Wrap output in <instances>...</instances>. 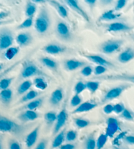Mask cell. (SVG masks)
I'll list each match as a JSON object with an SVG mask.
<instances>
[{
    "mask_svg": "<svg viewBox=\"0 0 134 149\" xmlns=\"http://www.w3.org/2000/svg\"><path fill=\"white\" fill-rule=\"evenodd\" d=\"M66 140V130H61L57 134L55 135V137L54 138L52 146L53 148H59L62 145L64 141Z\"/></svg>",
    "mask_w": 134,
    "mask_h": 149,
    "instance_id": "cell-25",
    "label": "cell"
},
{
    "mask_svg": "<svg viewBox=\"0 0 134 149\" xmlns=\"http://www.w3.org/2000/svg\"><path fill=\"white\" fill-rule=\"evenodd\" d=\"M12 80H13V78H6L1 79L0 80V90L1 91L3 90V89L9 88Z\"/></svg>",
    "mask_w": 134,
    "mask_h": 149,
    "instance_id": "cell-39",
    "label": "cell"
},
{
    "mask_svg": "<svg viewBox=\"0 0 134 149\" xmlns=\"http://www.w3.org/2000/svg\"><path fill=\"white\" fill-rule=\"evenodd\" d=\"M85 84L86 89L92 93H95L99 89L100 86L99 82L97 81H88L85 83Z\"/></svg>",
    "mask_w": 134,
    "mask_h": 149,
    "instance_id": "cell-37",
    "label": "cell"
},
{
    "mask_svg": "<svg viewBox=\"0 0 134 149\" xmlns=\"http://www.w3.org/2000/svg\"><path fill=\"white\" fill-rule=\"evenodd\" d=\"M82 102V99L79 95L75 94L72 97L70 101V106L76 108Z\"/></svg>",
    "mask_w": 134,
    "mask_h": 149,
    "instance_id": "cell-43",
    "label": "cell"
},
{
    "mask_svg": "<svg viewBox=\"0 0 134 149\" xmlns=\"http://www.w3.org/2000/svg\"><path fill=\"white\" fill-rule=\"evenodd\" d=\"M3 68V64L0 63V71H1Z\"/></svg>",
    "mask_w": 134,
    "mask_h": 149,
    "instance_id": "cell-60",
    "label": "cell"
},
{
    "mask_svg": "<svg viewBox=\"0 0 134 149\" xmlns=\"http://www.w3.org/2000/svg\"><path fill=\"white\" fill-rule=\"evenodd\" d=\"M68 120V113L66 107H64L60 112L57 114V118L55 123V127H54L53 134L56 135L57 133L62 130V128L66 125V122Z\"/></svg>",
    "mask_w": 134,
    "mask_h": 149,
    "instance_id": "cell-8",
    "label": "cell"
},
{
    "mask_svg": "<svg viewBox=\"0 0 134 149\" xmlns=\"http://www.w3.org/2000/svg\"><path fill=\"white\" fill-rule=\"evenodd\" d=\"M126 108L124 107V105L122 102L115 104L113 105V112H115V114H120Z\"/></svg>",
    "mask_w": 134,
    "mask_h": 149,
    "instance_id": "cell-45",
    "label": "cell"
},
{
    "mask_svg": "<svg viewBox=\"0 0 134 149\" xmlns=\"http://www.w3.org/2000/svg\"><path fill=\"white\" fill-rule=\"evenodd\" d=\"M32 85V81L29 80V79H27V80L22 82L17 88V94L19 95H22L25 94L26 92L30 90Z\"/></svg>",
    "mask_w": 134,
    "mask_h": 149,
    "instance_id": "cell-28",
    "label": "cell"
},
{
    "mask_svg": "<svg viewBox=\"0 0 134 149\" xmlns=\"http://www.w3.org/2000/svg\"><path fill=\"white\" fill-rule=\"evenodd\" d=\"M78 137V133L76 131L69 130L66 133V140L68 142H73L75 141Z\"/></svg>",
    "mask_w": 134,
    "mask_h": 149,
    "instance_id": "cell-41",
    "label": "cell"
},
{
    "mask_svg": "<svg viewBox=\"0 0 134 149\" xmlns=\"http://www.w3.org/2000/svg\"><path fill=\"white\" fill-rule=\"evenodd\" d=\"M40 62L42 63L46 67L50 69V70H57L58 67V65L57 62H56L55 60L50 58L49 57H47V56H43L39 59Z\"/></svg>",
    "mask_w": 134,
    "mask_h": 149,
    "instance_id": "cell-27",
    "label": "cell"
},
{
    "mask_svg": "<svg viewBox=\"0 0 134 149\" xmlns=\"http://www.w3.org/2000/svg\"><path fill=\"white\" fill-rule=\"evenodd\" d=\"M115 149H119V148H117V147H115Z\"/></svg>",
    "mask_w": 134,
    "mask_h": 149,
    "instance_id": "cell-61",
    "label": "cell"
},
{
    "mask_svg": "<svg viewBox=\"0 0 134 149\" xmlns=\"http://www.w3.org/2000/svg\"><path fill=\"white\" fill-rule=\"evenodd\" d=\"M19 52V48L17 47H10L4 51L3 57L6 60H12Z\"/></svg>",
    "mask_w": 134,
    "mask_h": 149,
    "instance_id": "cell-31",
    "label": "cell"
},
{
    "mask_svg": "<svg viewBox=\"0 0 134 149\" xmlns=\"http://www.w3.org/2000/svg\"><path fill=\"white\" fill-rule=\"evenodd\" d=\"M86 63L83 61L76 60V59H68L64 61V66L66 70L68 71H74L77 69L82 68L86 66Z\"/></svg>",
    "mask_w": 134,
    "mask_h": 149,
    "instance_id": "cell-15",
    "label": "cell"
},
{
    "mask_svg": "<svg viewBox=\"0 0 134 149\" xmlns=\"http://www.w3.org/2000/svg\"><path fill=\"white\" fill-rule=\"evenodd\" d=\"M56 31L57 34L63 39H68L70 37V30L68 24L63 21L59 22L56 25Z\"/></svg>",
    "mask_w": 134,
    "mask_h": 149,
    "instance_id": "cell-17",
    "label": "cell"
},
{
    "mask_svg": "<svg viewBox=\"0 0 134 149\" xmlns=\"http://www.w3.org/2000/svg\"><path fill=\"white\" fill-rule=\"evenodd\" d=\"M56 118H57V113L55 111H48L44 114V120L48 125L55 124Z\"/></svg>",
    "mask_w": 134,
    "mask_h": 149,
    "instance_id": "cell-33",
    "label": "cell"
},
{
    "mask_svg": "<svg viewBox=\"0 0 134 149\" xmlns=\"http://www.w3.org/2000/svg\"><path fill=\"white\" fill-rule=\"evenodd\" d=\"M85 58H86L88 60L94 63L97 65L104 66L106 68H113L115 67V65L110 61H107V59L102 57V56L97 55H84Z\"/></svg>",
    "mask_w": 134,
    "mask_h": 149,
    "instance_id": "cell-12",
    "label": "cell"
},
{
    "mask_svg": "<svg viewBox=\"0 0 134 149\" xmlns=\"http://www.w3.org/2000/svg\"><path fill=\"white\" fill-rule=\"evenodd\" d=\"M76 145L73 143H66L64 145H61L59 149H75Z\"/></svg>",
    "mask_w": 134,
    "mask_h": 149,
    "instance_id": "cell-51",
    "label": "cell"
},
{
    "mask_svg": "<svg viewBox=\"0 0 134 149\" xmlns=\"http://www.w3.org/2000/svg\"><path fill=\"white\" fill-rule=\"evenodd\" d=\"M64 99V92L61 88L56 89L52 94L50 95L49 98L50 104L54 107H58L60 105L61 102Z\"/></svg>",
    "mask_w": 134,
    "mask_h": 149,
    "instance_id": "cell-16",
    "label": "cell"
},
{
    "mask_svg": "<svg viewBox=\"0 0 134 149\" xmlns=\"http://www.w3.org/2000/svg\"><path fill=\"white\" fill-rule=\"evenodd\" d=\"M94 72V69L90 65H86L82 68L81 70V74L85 77H88L91 76Z\"/></svg>",
    "mask_w": 134,
    "mask_h": 149,
    "instance_id": "cell-42",
    "label": "cell"
},
{
    "mask_svg": "<svg viewBox=\"0 0 134 149\" xmlns=\"http://www.w3.org/2000/svg\"><path fill=\"white\" fill-rule=\"evenodd\" d=\"M16 42L20 47H25L32 42V36L28 32H21L17 36Z\"/></svg>",
    "mask_w": 134,
    "mask_h": 149,
    "instance_id": "cell-20",
    "label": "cell"
},
{
    "mask_svg": "<svg viewBox=\"0 0 134 149\" xmlns=\"http://www.w3.org/2000/svg\"><path fill=\"white\" fill-rule=\"evenodd\" d=\"M50 25L49 13L47 9L42 7L39 10L34 24L35 29L39 34H43L48 31Z\"/></svg>",
    "mask_w": 134,
    "mask_h": 149,
    "instance_id": "cell-2",
    "label": "cell"
},
{
    "mask_svg": "<svg viewBox=\"0 0 134 149\" xmlns=\"http://www.w3.org/2000/svg\"><path fill=\"white\" fill-rule=\"evenodd\" d=\"M96 140L95 139L94 134H90L84 142L85 149H96Z\"/></svg>",
    "mask_w": 134,
    "mask_h": 149,
    "instance_id": "cell-34",
    "label": "cell"
},
{
    "mask_svg": "<svg viewBox=\"0 0 134 149\" xmlns=\"http://www.w3.org/2000/svg\"><path fill=\"white\" fill-rule=\"evenodd\" d=\"M39 117V113L36 112V110H24L17 116V118L20 122L24 124L32 122L37 120Z\"/></svg>",
    "mask_w": 134,
    "mask_h": 149,
    "instance_id": "cell-10",
    "label": "cell"
},
{
    "mask_svg": "<svg viewBox=\"0 0 134 149\" xmlns=\"http://www.w3.org/2000/svg\"><path fill=\"white\" fill-rule=\"evenodd\" d=\"M120 117L127 120H132L133 116L130 110L125 109L123 110L122 112L120 114Z\"/></svg>",
    "mask_w": 134,
    "mask_h": 149,
    "instance_id": "cell-47",
    "label": "cell"
},
{
    "mask_svg": "<svg viewBox=\"0 0 134 149\" xmlns=\"http://www.w3.org/2000/svg\"><path fill=\"white\" fill-rule=\"evenodd\" d=\"M13 42V34L9 28H3L0 30V54L11 47Z\"/></svg>",
    "mask_w": 134,
    "mask_h": 149,
    "instance_id": "cell-3",
    "label": "cell"
},
{
    "mask_svg": "<svg viewBox=\"0 0 134 149\" xmlns=\"http://www.w3.org/2000/svg\"><path fill=\"white\" fill-rule=\"evenodd\" d=\"M39 96V92L35 90H30L26 92L25 94L23 95L21 99L20 100V103H26L30 101L37 98Z\"/></svg>",
    "mask_w": 134,
    "mask_h": 149,
    "instance_id": "cell-29",
    "label": "cell"
},
{
    "mask_svg": "<svg viewBox=\"0 0 134 149\" xmlns=\"http://www.w3.org/2000/svg\"><path fill=\"white\" fill-rule=\"evenodd\" d=\"M48 145V141L45 139H41L39 142L38 143L37 146H35V149H47Z\"/></svg>",
    "mask_w": 134,
    "mask_h": 149,
    "instance_id": "cell-49",
    "label": "cell"
},
{
    "mask_svg": "<svg viewBox=\"0 0 134 149\" xmlns=\"http://www.w3.org/2000/svg\"><path fill=\"white\" fill-rule=\"evenodd\" d=\"M48 3H49L51 6L55 7V9L58 11L60 16L63 18L68 17V11L63 5H61L60 2L56 0H48Z\"/></svg>",
    "mask_w": 134,
    "mask_h": 149,
    "instance_id": "cell-23",
    "label": "cell"
},
{
    "mask_svg": "<svg viewBox=\"0 0 134 149\" xmlns=\"http://www.w3.org/2000/svg\"><path fill=\"white\" fill-rule=\"evenodd\" d=\"M43 50L50 55H58V54L64 53L66 51V48L60 45L51 43V44L45 46Z\"/></svg>",
    "mask_w": 134,
    "mask_h": 149,
    "instance_id": "cell-19",
    "label": "cell"
},
{
    "mask_svg": "<svg viewBox=\"0 0 134 149\" xmlns=\"http://www.w3.org/2000/svg\"><path fill=\"white\" fill-rule=\"evenodd\" d=\"M33 84L34 85L36 88L42 91L45 90V89H46L48 87L47 82L42 76L36 77L33 79Z\"/></svg>",
    "mask_w": 134,
    "mask_h": 149,
    "instance_id": "cell-30",
    "label": "cell"
},
{
    "mask_svg": "<svg viewBox=\"0 0 134 149\" xmlns=\"http://www.w3.org/2000/svg\"><path fill=\"white\" fill-rule=\"evenodd\" d=\"M130 87V85L129 84H122L110 89L103 97L102 99V103H107L108 102L118 98L123 93L124 91H126Z\"/></svg>",
    "mask_w": 134,
    "mask_h": 149,
    "instance_id": "cell-4",
    "label": "cell"
},
{
    "mask_svg": "<svg viewBox=\"0 0 134 149\" xmlns=\"http://www.w3.org/2000/svg\"><path fill=\"white\" fill-rule=\"evenodd\" d=\"M33 17H27L26 19H25L21 24L17 26V29L22 30L26 29V28H30L33 24Z\"/></svg>",
    "mask_w": 134,
    "mask_h": 149,
    "instance_id": "cell-38",
    "label": "cell"
},
{
    "mask_svg": "<svg viewBox=\"0 0 134 149\" xmlns=\"http://www.w3.org/2000/svg\"><path fill=\"white\" fill-rule=\"evenodd\" d=\"M85 89H86V84L82 81L77 82L74 87L75 93V94L77 95H80L81 93H82Z\"/></svg>",
    "mask_w": 134,
    "mask_h": 149,
    "instance_id": "cell-40",
    "label": "cell"
},
{
    "mask_svg": "<svg viewBox=\"0 0 134 149\" xmlns=\"http://www.w3.org/2000/svg\"><path fill=\"white\" fill-rule=\"evenodd\" d=\"M40 127L41 125H38L27 135L25 139V143L28 148H32L37 142L39 134Z\"/></svg>",
    "mask_w": 134,
    "mask_h": 149,
    "instance_id": "cell-13",
    "label": "cell"
},
{
    "mask_svg": "<svg viewBox=\"0 0 134 149\" xmlns=\"http://www.w3.org/2000/svg\"><path fill=\"white\" fill-rule=\"evenodd\" d=\"M73 122L76 126L79 128V129H82V128L86 127L90 124V122L89 120L84 119V118H75L73 119Z\"/></svg>",
    "mask_w": 134,
    "mask_h": 149,
    "instance_id": "cell-36",
    "label": "cell"
},
{
    "mask_svg": "<svg viewBox=\"0 0 134 149\" xmlns=\"http://www.w3.org/2000/svg\"><path fill=\"white\" fill-rule=\"evenodd\" d=\"M9 149H22V146L19 141L12 139L9 143Z\"/></svg>",
    "mask_w": 134,
    "mask_h": 149,
    "instance_id": "cell-48",
    "label": "cell"
},
{
    "mask_svg": "<svg viewBox=\"0 0 134 149\" xmlns=\"http://www.w3.org/2000/svg\"><path fill=\"white\" fill-rule=\"evenodd\" d=\"M84 1L85 3L88 5L89 6L93 7L95 6V4H96L97 0H84Z\"/></svg>",
    "mask_w": 134,
    "mask_h": 149,
    "instance_id": "cell-53",
    "label": "cell"
},
{
    "mask_svg": "<svg viewBox=\"0 0 134 149\" xmlns=\"http://www.w3.org/2000/svg\"><path fill=\"white\" fill-rule=\"evenodd\" d=\"M113 0H100V2L103 6H107L110 3H111Z\"/></svg>",
    "mask_w": 134,
    "mask_h": 149,
    "instance_id": "cell-55",
    "label": "cell"
},
{
    "mask_svg": "<svg viewBox=\"0 0 134 149\" xmlns=\"http://www.w3.org/2000/svg\"><path fill=\"white\" fill-rule=\"evenodd\" d=\"M0 149H3V137L0 135Z\"/></svg>",
    "mask_w": 134,
    "mask_h": 149,
    "instance_id": "cell-57",
    "label": "cell"
},
{
    "mask_svg": "<svg viewBox=\"0 0 134 149\" xmlns=\"http://www.w3.org/2000/svg\"><path fill=\"white\" fill-rule=\"evenodd\" d=\"M133 118H134V115H133Z\"/></svg>",
    "mask_w": 134,
    "mask_h": 149,
    "instance_id": "cell-62",
    "label": "cell"
},
{
    "mask_svg": "<svg viewBox=\"0 0 134 149\" xmlns=\"http://www.w3.org/2000/svg\"><path fill=\"white\" fill-rule=\"evenodd\" d=\"M12 91L11 89H6L0 91V101L5 105H8L12 101Z\"/></svg>",
    "mask_w": 134,
    "mask_h": 149,
    "instance_id": "cell-24",
    "label": "cell"
},
{
    "mask_svg": "<svg viewBox=\"0 0 134 149\" xmlns=\"http://www.w3.org/2000/svg\"><path fill=\"white\" fill-rule=\"evenodd\" d=\"M108 137L105 133H102L97 139L96 149H103L107 142Z\"/></svg>",
    "mask_w": 134,
    "mask_h": 149,
    "instance_id": "cell-35",
    "label": "cell"
},
{
    "mask_svg": "<svg viewBox=\"0 0 134 149\" xmlns=\"http://www.w3.org/2000/svg\"><path fill=\"white\" fill-rule=\"evenodd\" d=\"M97 107V104L94 102L86 101L84 102H81L78 107H77L75 109L72 111V114H81V113L89 112L92 110L96 109Z\"/></svg>",
    "mask_w": 134,
    "mask_h": 149,
    "instance_id": "cell-14",
    "label": "cell"
},
{
    "mask_svg": "<svg viewBox=\"0 0 134 149\" xmlns=\"http://www.w3.org/2000/svg\"><path fill=\"white\" fill-rule=\"evenodd\" d=\"M133 27L122 22H113L106 26V30L109 32H130Z\"/></svg>",
    "mask_w": 134,
    "mask_h": 149,
    "instance_id": "cell-9",
    "label": "cell"
},
{
    "mask_svg": "<svg viewBox=\"0 0 134 149\" xmlns=\"http://www.w3.org/2000/svg\"><path fill=\"white\" fill-rule=\"evenodd\" d=\"M9 13L8 12H5V11H1L0 12V20L4 19L5 18L9 16Z\"/></svg>",
    "mask_w": 134,
    "mask_h": 149,
    "instance_id": "cell-54",
    "label": "cell"
},
{
    "mask_svg": "<svg viewBox=\"0 0 134 149\" xmlns=\"http://www.w3.org/2000/svg\"><path fill=\"white\" fill-rule=\"evenodd\" d=\"M134 59V49L128 48L121 52L118 56V61L120 63L126 64Z\"/></svg>",
    "mask_w": 134,
    "mask_h": 149,
    "instance_id": "cell-18",
    "label": "cell"
},
{
    "mask_svg": "<svg viewBox=\"0 0 134 149\" xmlns=\"http://www.w3.org/2000/svg\"><path fill=\"white\" fill-rule=\"evenodd\" d=\"M107 70V68L105 67V66L97 65L96 67L94 68L93 72L96 76H99L104 75V74L106 72Z\"/></svg>",
    "mask_w": 134,
    "mask_h": 149,
    "instance_id": "cell-44",
    "label": "cell"
},
{
    "mask_svg": "<svg viewBox=\"0 0 134 149\" xmlns=\"http://www.w3.org/2000/svg\"><path fill=\"white\" fill-rule=\"evenodd\" d=\"M106 124L107 127L105 133L108 137L111 138L119 130V123L116 118L111 117L107 119Z\"/></svg>",
    "mask_w": 134,
    "mask_h": 149,
    "instance_id": "cell-11",
    "label": "cell"
},
{
    "mask_svg": "<svg viewBox=\"0 0 134 149\" xmlns=\"http://www.w3.org/2000/svg\"><path fill=\"white\" fill-rule=\"evenodd\" d=\"M48 0H32V1L35 3H43L47 2Z\"/></svg>",
    "mask_w": 134,
    "mask_h": 149,
    "instance_id": "cell-56",
    "label": "cell"
},
{
    "mask_svg": "<svg viewBox=\"0 0 134 149\" xmlns=\"http://www.w3.org/2000/svg\"><path fill=\"white\" fill-rule=\"evenodd\" d=\"M44 75V74L34 63L32 62H26L23 66L20 73L22 78H29L33 76H40Z\"/></svg>",
    "mask_w": 134,
    "mask_h": 149,
    "instance_id": "cell-5",
    "label": "cell"
},
{
    "mask_svg": "<svg viewBox=\"0 0 134 149\" xmlns=\"http://www.w3.org/2000/svg\"><path fill=\"white\" fill-rule=\"evenodd\" d=\"M11 22H12L11 20H0V26L9 24Z\"/></svg>",
    "mask_w": 134,
    "mask_h": 149,
    "instance_id": "cell-58",
    "label": "cell"
},
{
    "mask_svg": "<svg viewBox=\"0 0 134 149\" xmlns=\"http://www.w3.org/2000/svg\"><path fill=\"white\" fill-rule=\"evenodd\" d=\"M94 79L104 81H122L134 84V74H111V75H102L96 76Z\"/></svg>",
    "mask_w": 134,
    "mask_h": 149,
    "instance_id": "cell-6",
    "label": "cell"
},
{
    "mask_svg": "<svg viewBox=\"0 0 134 149\" xmlns=\"http://www.w3.org/2000/svg\"><path fill=\"white\" fill-rule=\"evenodd\" d=\"M36 10H37V6L36 4L32 1H28L26 6L25 14L27 17H33L35 15Z\"/></svg>",
    "mask_w": 134,
    "mask_h": 149,
    "instance_id": "cell-32",
    "label": "cell"
},
{
    "mask_svg": "<svg viewBox=\"0 0 134 149\" xmlns=\"http://www.w3.org/2000/svg\"><path fill=\"white\" fill-rule=\"evenodd\" d=\"M65 1L66 2V3L68 4V6L70 7L72 9H73L74 11L78 13L79 15H81L85 20H87V21H89L88 16V15L86 13V12L84 11L83 9L79 6L77 0H65Z\"/></svg>",
    "mask_w": 134,
    "mask_h": 149,
    "instance_id": "cell-22",
    "label": "cell"
},
{
    "mask_svg": "<svg viewBox=\"0 0 134 149\" xmlns=\"http://www.w3.org/2000/svg\"><path fill=\"white\" fill-rule=\"evenodd\" d=\"M120 15L116 13L114 10H109L104 13L99 18V21H112L119 19Z\"/></svg>",
    "mask_w": 134,
    "mask_h": 149,
    "instance_id": "cell-26",
    "label": "cell"
},
{
    "mask_svg": "<svg viewBox=\"0 0 134 149\" xmlns=\"http://www.w3.org/2000/svg\"><path fill=\"white\" fill-rule=\"evenodd\" d=\"M103 111L104 112L105 114H112L113 112V105L111 104H105L104 109H103Z\"/></svg>",
    "mask_w": 134,
    "mask_h": 149,
    "instance_id": "cell-50",
    "label": "cell"
},
{
    "mask_svg": "<svg viewBox=\"0 0 134 149\" xmlns=\"http://www.w3.org/2000/svg\"><path fill=\"white\" fill-rule=\"evenodd\" d=\"M123 44V41L119 40H108L103 43L100 46L99 49L101 52L107 55L113 54L119 49Z\"/></svg>",
    "mask_w": 134,
    "mask_h": 149,
    "instance_id": "cell-7",
    "label": "cell"
},
{
    "mask_svg": "<svg viewBox=\"0 0 134 149\" xmlns=\"http://www.w3.org/2000/svg\"><path fill=\"white\" fill-rule=\"evenodd\" d=\"M124 139L127 143L130 144V145H134V136L132 135H128L126 136L124 138Z\"/></svg>",
    "mask_w": 134,
    "mask_h": 149,
    "instance_id": "cell-52",
    "label": "cell"
},
{
    "mask_svg": "<svg viewBox=\"0 0 134 149\" xmlns=\"http://www.w3.org/2000/svg\"><path fill=\"white\" fill-rule=\"evenodd\" d=\"M128 0H117L115 7V11H118L122 9L126 6Z\"/></svg>",
    "mask_w": 134,
    "mask_h": 149,
    "instance_id": "cell-46",
    "label": "cell"
},
{
    "mask_svg": "<svg viewBox=\"0 0 134 149\" xmlns=\"http://www.w3.org/2000/svg\"><path fill=\"white\" fill-rule=\"evenodd\" d=\"M44 97H41L39 98H36L35 99L26 102L24 106H23L20 110H36L40 108L43 103Z\"/></svg>",
    "mask_w": 134,
    "mask_h": 149,
    "instance_id": "cell-21",
    "label": "cell"
},
{
    "mask_svg": "<svg viewBox=\"0 0 134 149\" xmlns=\"http://www.w3.org/2000/svg\"><path fill=\"white\" fill-rule=\"evenodd\" d=\"M6 1L7 2V3H9L10 4H14L19 1V0H6Z\"/></svg>",
    "mask_w": 134,
    "mask_h": 149,
    "instance_id": "cell-59",
    "label": "cell"
},
{
    "mask_svg": "<svg viewBox=\"0 0 134 149\" xmlns=\"http://www.w3.org/2000/svg\"><path fill=\"white\" fill-rule=\"evenodd\" d=\"M30 124H19L5 116L0 114V133L21 136L32 127Z\"/></svg>",
    "mask_w": 134,
    "mask_h": 149,
    "instance_id": "cell-1",
    "label": "cell"
}]
</instances>
